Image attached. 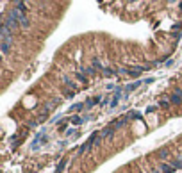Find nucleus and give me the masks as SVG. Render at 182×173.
I'll return each mask as SVG.
<instances>
[{
	"mask_svg": "<svg viewBox=\"0 0 182 173\" xmlns=\"http://www.w3.org/2000/svg\"><path fill=\"white\" fill-rule=\"evenodd\" d=\"M11 46H13V32L5 27H0V50H2V54H7Z\"/></svg>",
	"mask_w": 182,
	"mask_h": 173,
	"instance_id": "1",
	"label": "nucleus"
},
{
	"mask_svg": "<svg viewBox=\"0 0 182 173\" xmlns=\"http://www.w3.org/2000/svg\"><path fill=\"white\" fill-rule=\"evenodd\" d=\"M0 27H5L7 30H11V32H14V30L20 27V23L16 22V20L9 18L7 14H2V25H0Z\"/></svg>",
	"mask_w": 182,
	"mask_h": 173,
	"instance_id": "2",
	"label": "nucleus"
},
{
	"mask_svg": "<svg viewBox=\"0 0 182 173\" xmlns=\"http://www.w3.org/2000/svg\"><path fill=\"white\" fill-rule=\"evenodd\" d=\"M96 137H98V134H93V136L88 139V143H84V145L80 146V154H86V152H88V150L91 148V145H93L95 141H96Z\"/></svg>",
	"mask_w": 182,
	"mask_h": 173,
	"instance_id": "3",
	"label": "nucleus"
},
{
	"mask_svg": "<svg viewBox=\"0 0 182 173\" xmlns=\"http://www.w3.org/2000/svg\"><path fill=\"white\" fill-rule=\"evenodd\" d=\"M171 104H175V105L182 104V89H175V93L171 95Z\"/></svg>",
	"mask_w": 182,
	"mask_h": 173,
	"instance_id": "4",
	"label": "nucleus"
},
{
	"mask_svg": "<svg viewBox=\"0 0 182 173\" xmlns=\"http://www.w3.org/2000/svg\"><path fill=\"white\" fill-rule=\"evenodd\" d=\"M113 132H114V127H113V125H111V127H105V129L100 132V137H109Z\"/></svg>",
	"mask_w": 182,
	"mask_h": 173,
	"instance_id": "5",
	"label": "nucleus"
},
{
	"mask_svg": "<svg viewBox=\"0 0 182 173\" xmlns=\"http://www.w3.org/2000/svg\"><path fill=\"white\" fill-rule=\"evenodd\" d=\"M127 120H128V118H127V116H123V118H120V120H118V121H114V123H113L114 130H116V129H122V127H123V125L127 123Z\"/></svg>",
	"mask_w": 182,
	"mask_h": 173,
	"instance_id": "6",
	"label": "nucleus"
},
{
	"mask_svg": "<svg viewBox=\"0 0 182 173\" xmlns=\"http://www.w3.org/2000/svg\"><path fill=\"white\" fill-rule=\"evenodd\" d=\"M159 170L163 171V173H173V171H175L173 168H171V166H168V164H161V166H159Z\"/></svg>",
	"mask_w": 182,
	"mask_h": 173,
	"instance_id": "7",
	"label": "nucleus"
},
{
	"mask_svg": "<svg viewBox=\"0 0 182 173\" xmlns=\"http://www.w3.org/2000/svg\"><path fill=\"white\" fill-rule=\"evenodd\" d=\"M18 23H20V27H23V29H27V27H29V18H27V16L23 14V16H21V20H20V22H18Z\"/></svg>",
	"mask_w": 182,
	"mask_h": 173,
	"instance_id": "8",
	"label": "nucleus"
},
{
	"mask_svg": "<svg viewBox=\"0 0 182 173\" xmlns=\"http://www.w3.org/2000/svg\"><path fill=\"white\" fill-rule=\"evenodd\" d=\"M157 155H159V159H168V155H170V152L163 148V150H159V154H157Z\"/></svg>",
	"mask_w": 182,
	"mask_h": 173,
	"instance_id": "9",
	"label": "nucleus"
},
{
	"mask_svg": "<svg viewBox=\"0 0 182 173\" xmlns=\"http://www.w3.org/2000/svg\"><path fill=\"white\" fill-rule=\"evenodd\" d=\"M96 102H100V98H98V96L93 98V100H88V102H86V107H93V105L96 104Z\"/></svg>",
	"mask_w": 182,
	"mask_h": 173,
	"instance_id": "10",
	"label": "nucleus"
},
{
	"mask_svg": "<svg viewBox=\"0 0 182 173\" xmlns=\"http://www.w3.org/2000/svg\"><path fill=\"white\" fill-rule=\"evenodd\" d=\"M173 166L175 168H182V155L177 157V159H173Z\"/></svg>",
	"mask_w": 182,
	"mask_h": 173,
	"instance_id": "11",
	"label": "nucleus"
},
{
	"mask_svg": "<svg viewBox=\"0 0 182 173\" xmlns=\"http://www.w3.org/2000/svg\"><path fill=\"white\" fill-rule=\"evenodd\" d=\"M139 84H141V80H136V82H134V84H130V86H127V91H134V89H136V88H137Z\"/></svg>",
	"mask_w": 182,
	"mask_h": 173,
	"instance_id": "12",
	"label": "nucleus"
},
{
	"mask_svg": "<svg viewBox=\"0 0 182 173\" xmlns=\"http://www.w3.org/2000/svg\"><path fill=\"white\" fill-rule=\"evenodd\" d=\"M66 161H68V159H62V161H61V162H59V166H57V173H59V171H62V170H64V164H66Z\"/></svg>",
	"mask_w": 182,
	"mask_h": 173,
	"instance_id": "13",
	"label": "nucleus"
},
{
	"mask_svg": "<svg viewBox=\"0 0 182 173\" xmlns=\"http://www.w3.org/2000/svg\"><path fill=\"white\" fill-rule=\"evenodd\" d=\"M102 72H104L105 75H114V70H113V68H105V66H104Z\"/></svg>",
	"mask_w": 182,
	"mask_h": 173,
	"instance_id": "14",
	"label": "nucleus"
},
{
	"mask_svg": "<svg viewBox=\"0 0 182 173\" xmlns=\"http://www.w3.org/2000/svg\"><path fill=\"white\" fill-rule=\"evenodd\" d=\"M80 121H82V118H79V116H73L71 118V123H75V125H80Z\"/></svg>",
	"mask_w": 182,
	"mask_h": 173,
	"instance_id": "15",
	"label": "nucleus"
},
{
	"mask_svg": "<svg viewBox=\"0 0 182 173\" xmlns=\"http://www.w3.org/2000/svg\"><path fill=\"white\" fill-rule=\"evenodd\" d=\"M159 105H161V107H170V102H166V100H161V102H159Z\"/></svg>",
	"mask_w": 182,
	"mask_h": 173,
	"instance_id": "16",
	"label": "nucleus"
},
{
	"mask_svg": "<svg viewBox=\"0 0 182 173\" xmlns=\"http://www.w3.org/2000/svg\"><path fill=\"white\" fill-rule=\"evenodd\" d=\"M82 109V104H75L73 107H71V111H80Z\"/></svg>",
	"mask_w": 182,
	"mask_h": 173,
	"instance_id": "17",
	"label": "nucleus"
},
{
	"mask_svg": "<svg viewBox=\"0 0 182 173\" xmlns=\"http://www.w3.org/2000/svg\"><path fill=\"white\" fill-rule=\"evenodd\" d=\"M173 29H175V30H180V29H182V25H180V23H177V25H173Z\"/></svg>",
	"mask_w": 182,
	"mask_h": 173,
	"instance_id": "18",
	"label": "nucleus"
},
{
	"mask_svg": "<svg viewBox=\"0 0 182 173\" xmlns=\"http://www.w3.org/2000/svg\"><path fill=\"white\" fill-rule=\"evenodd\" d=\"M77 79H79V80H86V77H84L82 73H79V75H77Z\"/></svg>",
	"mask_w": 182,
	"mask_h": 173,
	"instance_id": "19",
	"label": "nucleus"
},
{
	"mask_svg": "<svg viewBox=\"0 0 182 173\" xmlns=\"http://www.w3.org/2000/svg\"><path fill=\"white\" fill-rule=\"evenodd\" d=\"M148 173H161V170H152V171H148Z\"/></svg>",
	"mask_w": 182,
	"mask_h": 173,
	"instance_id": "20",
	"label": "nucleus"
}]
</instances>
